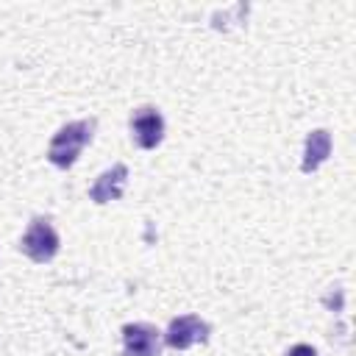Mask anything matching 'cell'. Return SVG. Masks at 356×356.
I'll list each match as a JSON object with an SVG mask.
<instances>
[{
    "label": "cell",
    "instance_id": "6da1fadb",
    "mask_svg": "<svg viewBox=\"0 0 356 356\" xmlns=\"http://www.w3.org/2000/svg\"><path fill=\"white\" fill-rule=\"evenodd\" d=\"M92 134H95V120H75V122H67L64 128L56 131V136L50 139V147H47V161L58 170H67L75 164V159L81 156V150L92 142Z\"/></svg>",
    "mask_w": 356,
    "mask_h": 356
},
{
    "label": "cell",
    "instance_id": "7a4b0ae2",
    "mask_svg": "<svg viewBox=\"0 0 356 356\" xmlns=\"http://www.w3.org/2000/svg\"><path fill=\"white\" fill-rule=\"evenodd\" d=\"M58 245H61L58 242V234H56V228L50 225L47 217H33L31 225H28V231L19 239V250L31 261H36V264L50 261L58 253Z\"/></svg>",
    "mask_w": 356,
    "mask_h": 356
},
{
    "label": "cell",
    "instance_id": "3957f363",
    "mask_svg": "<svg viewBox=\"0 0 356 356\" xmlns=\"http://www.w3.org/2000/svg\"><path fill=\"white\" fill-rule=\"evenodd\" d=\"M209 323L206 320H200L197 314H181V317H175L170 325H167V334H164V342H167V348H172V350H186V348H192V345H197V342H206L209 339Z\"/></svg>",
    "mask_w": 356,
    "mask_h": 356
},
{
    "label": "cell",
    "instance_id": "277c9868",
    "mask_svg": "<svg viewBox=\"0 0 356 356\" xmlns=\"http://www.w3.org/2000/svg\"><path fill=\"white\" fill-rule=\"evenodd\" d=\"M131 136L142 150H153L164 139V117L153 106H142L131 114Z\"/></svg>",
    "mask_w": 356,
    "mask_h": 356
},
{
    "label": "cell",
    "instance_id": "5b68a950",
    "mask_svg": "<svg viewBox=\"0 0 356 356\" xmlns=\"http://www.w3.org/2000/svg\"><path fill=\"white\" fill-rule=\"evenodd\" d=\"M122 353L125 356H159L161 334L150 323H128L122 325Z\"/></svg>",
    "mask_w": 356,
    "mask_h": 356
},
{
    "label": "cell",
    "instance_id": "8992f818",
    "mask_svg": "<svg viewBox=\"0 0 356 356\" xmlns=\"http://www.w3.org/2000/svg\"><path fill=\"white\" fill-rule=\"evenodd\" d=\"M125 178H128V167L125 164H114L111 170L100 172V178L89 189V200H95V203L120 200L122 197V189H125Z\"/></svg>",
    "mask_w": 356,
    "mask_h": 356
},
{
    "label": "cell",
    "instance_id": "52a82bcc",
    "mask_svg": "<svg viewBox=\"0 0 356 356\" xmlns=\"http://www.w3.org/2000/svg\"><path fill=\"white\" fill-rule=\"evenodd\" d=\"M328 156H331V134L323 131V128H317V131H312V134L306 136V150H303V164H300V170H303V172H314Z\"/></svg>",
    "mask_w": 356,
    "mask_h": 356
},
{
    "label": "cell",
    "instance_id": "ba28073f",
    "mask_svg": "<svg viewBox=\"0 0 356 356\" xmlns=\"http://www.w3.org/2000/svg\"><path fill=\"white\" fill-rule=\"evenodd\" d=\"M286 356H317V350L312 345H306V342H298V345H292L286 350Z\"/></svg>",
    "mask_w": 356,
    "mask_h": 356
}]
</instances>
